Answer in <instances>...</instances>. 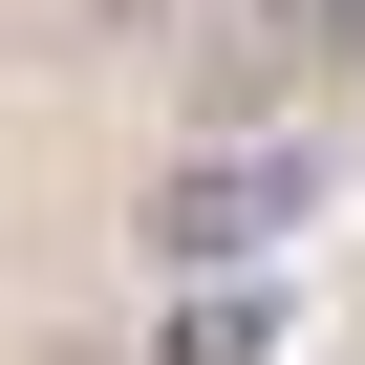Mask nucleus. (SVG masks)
<instances>
[{
    "mask_svg": "<svg viewBox=\"0 0 365 365\" xmlns=\"http://www.w3.org/2000/svg\"><path fill=\"white\" fill-rule=\"evenodd\" d=\"M301 215H322V150H301V129H237V150H194V172L150 194V258H194V279H258Z\"/></svg>",
    "mask_w": 365,
    "mask_h": 365,
    "instance_id": "1",
    "label": "nucleus"
},
{
    "mask_svg": "<svg viewBox=\"0 0 365 365\" xmlns=\"http://www.w3.org/2000/svg\"><path fill=\"white\" fill-rule=\"evenodd\" d=\"M150 365H279V279H194Z\"/></svg>",
    "mask_w": 365,
    "mask_h": 365,
    "instance_id": "2",
    "label": "nucleus"
},
{
    "mask_svg": "<svg viewBox=\"0 0 365 365\" xmlns=\"http://www.w3.org/2000/svg\"><path fill=\"white\" fill-rule=\"evenodd\" d=\"M322 43H365V0H322Z\"/></svg>",
    "mask_w": 365,
    "mask_h": 365,
    "instance_id": "3",
    "label": "nucleus"
}]
</instances>
